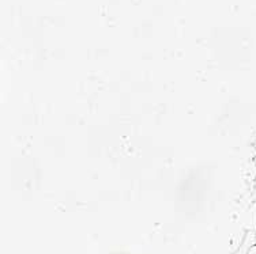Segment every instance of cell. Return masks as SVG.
<instances>
[{"mask_svg": "<svg viewBox=\"0 0 256 254\" xmlns=\"http://www.w3.org/2000/svg\"><path fill=\"white\" fill-rule=\"evenodd\" d=\"M248 254H256V245L254 246V248H252L251 250H250V253H248Z\"/></svg>", "mask_w": 256, "mask_h": 254, "instance_id": "obj_1", "label": "cell"}]
</instances>
